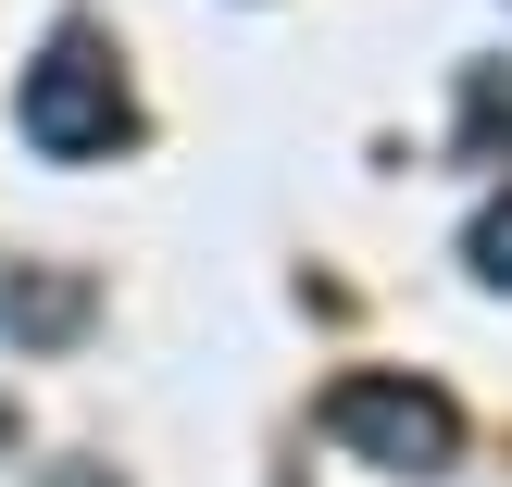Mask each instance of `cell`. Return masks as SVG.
Returning <instances> with one entry per match:
<instances>
[{"mask_svg": "<svg viewBox=\"0 0 512 487\" xmlns=\"http://www.w3.org/2000/svg\"><path fill=\"white\" fill-rule=\"evenodd\" d=\"M25 150L38 163H100V150L138 125V100H125V75H113V50L88 38V25H63V38L25 63Z\"/></svg>", "mask_w": 512, "mask_h": 487, "instance_id": "6da1fadb", "label": "cell"}, {"mask_svg": "<svg viewBox=\"0 0 512 487\" xmlns=\"http://www.w3.org/2000/svg\"><path fill=\"white\" fill-rule=\"evenodd\" d=\"M325 438L363 450V463H388V475H450L463 463V413H450V388H425V375H350V388L325 400Z\"/></svg>", "mask_w": 512, "mask_h": 487, "instance_id": "7a4b0ae2", "label": "cell"}, {"mask_svg": "<svg viewBox=\"0 0 512 487\" xmlns=\"http://www.w3.org/2000/svg\"><path fill=\"white\" fill-rule=\"evenodd\" d=\"M88 288L75 275H0V338H75Z\"/></svg>", "mask_w": 512, "mask_h": 487, "instance_id": "3957f363", "label": "cell"}, {"mask_svg": "<svg viewBox=\"0 0 512 487\" xmlns=\"http://www.w3.org/2000/svg\"><path fill=\"white\" fill-rule=\"evenodd\" d=\"M475 275H488V288H512V200H488V213H475Z\"/></svg>", "mask_w": 512, "mask_h": 487, "instance_id": "277c9868", "label": "cell"}, {"mask_svg": "<svg viewBox=\"0 0 512 487\" xmlns=\"http://www.w3.org/2000/svg\"><path fill=\"white\" fill-rule=\"evenodd\" d=\"M0 438H13V413H0Z\"/></svg>", "mask_w": 512, "mask_h": 487, "instance_id": "5b68a950", "label": "cell"}]
</instances>
